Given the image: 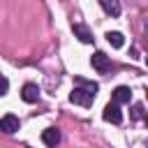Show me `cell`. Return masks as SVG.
<instances>
[{
  "mask_svg": "<svg viewBox=\"0 0 148 148\" xmlns=\"http://www.w3.org/2000/svg\"><path fill=\"white\" fill-rule=\"evenodd\" d=\"M18 118L14 116V113H7V116H2L0 118V132L2 134H14L16 130H18Z\"/></svg>",
  "mask_w": 148,
  "mask_h": 148,
  "instance_id": "277c9868",
  "label": "cell"
},
{
  "mask_svg": "<svg viewBox=\"0 0 148 148\" xmlns=\"http://www.w3.org/2000/svg\"><path fill=\"white\" fill-rule=\"evenodd\" d=\"M132 118L134 120H141L143 118V104H134L132 106Z\"/></svg>",
  "mask_w": 148,
  "mask_h": 148,
  "instance_id": "7c38bea8",
  "label": "cell"
},
{
  "mask_svg": "<svg viewBox=\"0 0 148 148\" xmlns=\"http://www.w3.org/2000/svg\"><path fill=\"white\" fill-rule=\"evenodd\" d=\"M7 90H9V81L0 74V97H2V95H7Z\"/></svg>",
  "mask_w": 148,
  "mask_h": 148,
  "instance_id": "4fadbf2b",
  "label": "cell"
},
{
  "mask_svg": "<svg viewBox=\"0 0 148 148\" xmlns=\"http://www.w3.org/2000/svg\"><path fill=\"white\" fill-rule=\"evenodd\" d=\"M132 99V90L127 86H118L113 90V104H127Z\"/></svg>",
  "mask_w": 148,
  "mask_h": 148,
  "instance_id": "ba28073f",
  "label": "cell"
},
{
  "mask_svg": "<svg viewBox=\"0 0 148 148\" xmlns=\"http://www.w3.org/2000/svg\"><path fill=\"white\" fill-rule=\"evenodd\" d=\"M21 97H23V102L35 104V102L39 99V86H37V83H25V86L21 88Z\"/></svg>",
  "mask_w": 148,
  "mask_h": 148,
  "instance_id": "5b68a950",
  "label": "cell"
},
{
  "mask_svg": "<svg viewBox=\"0 0 148 148\" xmlns=\"http://www.w3.org/2000/svg\"><path fill=\"white\" fill-rule=\"evenodd\" d=\"M42 141H44L46 146H51V148H56V146L60 143V132H58L56 127H46V130L42 132Z\"/></svg>",
  "mask_w": 148,
  "mask_h": 148,
  "instance_id": "8992f818",
  "label": "cell"
},
{
  "mask_svg": "<svg viewBox=\"0 0 148 148\" xmlns=\"http://www.w3.org/2000/svg\"><path fill=\"white\" fill-rule=\"evenodd\" d=\"M99 5L109 16H118L120 14V2L118 0H99Z\"/></svg>",
  "mask_w": 148,
  "mask_h": 148,
  "instance_id": "9c48e42d",
  "label": "cell"
},
{
  "mask_svg": "<svg viewBox=\"0 0 148 148\" xmlns=\"http://www.w3.org/2000/svg\"><path fill=\"white\" fill-rule=\"evenodd\" d=\"M74 86L88 88V90H90V92H95V95H97V88H99V86H97L95 81H86V79H81V76H76V79H74Z\"/></svg>",
  "mask_w": 148,
  "mask_h": 148,
  "instance_id": "8fae6325",
  "label": "cell"
},
{
  "mask_svg": "<svg viewBox=\"0 0 148 148\" xmlns=\"http://www.w3.org/2000/svg\"><path fill=\"white\" fill-rule=\"evenodd\" d=\"M106 39H109V44H111L113 49H120V46L125 44L123 35H120V32H116V30H113V32H106Z\"/></svg>",
  "mask_w": 148,
  "mask_h": 148,
  "instance_id": "30bf717a",
  "label": "cell"
},
{
  "mask_svg": "<svg viewBox=\"0 0 148 148\" xmlns=\"http://www.w3.org/2000/svg\"><path fill=\"white\" fill-rule=\"evenodd\" d=\"M72 30H74V37H79L83 44H90V42H92V32L88 30V25H83V23H74Z\"/></svg>",
  "mask_w": 148,
  "mask_h": 148,
  "instance_id": "52a82bcc",
  "label": "cell"
},
{
  "mask_svg": "<svg viewBox=\"0 0 148 148\" xmlns=\"http://www.w3.org/2000/svg\"><path fill=\"white\" fill-rule=\"evenodd\" d=\"M102 118H104L106 123H113V125H120V123H123V111H120V106H118V104H113V102H109V104L104 106V111H102Z\"/></svg>",
  "mask_w": 148,
  "mask_h": 148,
  "instance_id": "7a4b0ae2",
  "label": "cell"
},
{
  "mask_svg": "<svg viewBox=\"0 0 148 148\" xmlns=\"http://www.w3.org/2000/svg\"><path fill=\"white\" fill-rule=\"evenodd\" d=\"M69 102H72V104H79V106H90V104L95 102V92H90L88 88L74 86L72 92H69Z\"/></svg>",
  "mask_w": 148,
  "mask_h": 148,
  "instance_id": "6da1fadb",
  "label": "cell"
},
{
  "mask_svg": "<svg viewBox=\"0 0 148 148\" xmlns=\"http://www.w3.org/2000/svg\"><path fill=\"white\" fill-rule=\"evenodd\" d=\"M90 62H92V67L97 69V72H109L111 69V60H109V56L106 53H102V51H95L92 53V58H90Z\"/></svg>",
  "mask_w": 148,
  "mask_h": 148,
  "instance_id": "3957f363",
  "label": "cell"
}]
</instances>
